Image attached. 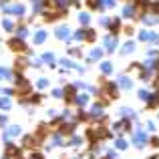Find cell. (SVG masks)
<instances>
[{"label":"cell","instance_id":"obj_35","mask_svg":"<svg viewBox=\"0 0 159 159\" xmlns=\"http://www.w3.org/2000/svg\"><path fill=\"white\" fill-rule=\"evenodd\" d=\"M0 4H6V0H0Z\"/></svg>","mask_w":159,"mask_h":159},{"label":"cell","instance_id":"obj_6","mask_svg":"<svg viewBox=\"0 0 159 159\" xmlns=\"http://www.w3.org/2000/svg\"><path fill=\"white\" fill-rule=\"evenodd\" d=\"M26 66H28V58H24V57H18V58H16V61H14V69H16V73H22V70L24 69H26Z\"/></svg>","mask_w":159,"mask_h":159},{"label":"cell","instance_id":"obj_3","mask_svg":"<svg viewBox=\"0 0 159 159\" xmlns=\"http://www.w3.org/2000/svg\"><path fill=\"white\" fill-rule=\"evenodd\" d=\"M115 48H117V36L107 34L105 36V51L107 52H115Z\"/></svg>","mask_w":159,"mask_h":159},{"label":"cell","instance_id":"obj_17","mask_svg":"<svg viewBox=\"0 0 159 159\" xmlns=\"http://www.w3.org/2000/svg\"><path fill=\"white\" fill-rule=\"evenodd\" d=\"M123 16H125V18H133V16H135V8H133V6H125Z\"/></svg>","mask_w":159,"mask_h":159},{"label":"cell","instance_id":"obj_10","mask_svg":"<svg viewBox=\"0 0 159 159\" xmlns=\"http://www.w3.org/2000/svg\"><path fill=\"white\" fill-rule=\"evenodd\" d=\"M44 40H47V32H44V30H39L34 34V44H43Z\"/></svg>","mask_w":159,"mask_h":159},{"label":"cell","instance_id":"obj_32","mask_svg":"<svg viewBox=\"0 0 159 159\" xmlns=\"http://www.w3.org/2000/svg\"><path fill=\"white\" fill-rule=\"evenodd\" d=\"M52 95H54V97H62V91H61V89H54Z\"/></svg>","mask_w":159,"mask_h":159},{"label":"cell","instance_id":"obj_13","mask_svg":"<svg viewBox=\"0 0 159 159\" xmlns=\"http://www.w3.org/2000/svg\"><path fill=\"white\" fill-rule=\"evenodd\" d=\"M109 26H111L113 34H117V30L121 28V22H119V18H113V20H109Z\"/></svg>","mask_w":159,"mask_h":159},{"label":"cell","instance_id":"obj_27","mask_svg":"<svg viewBox=\"0 0 159 159\" xmlns=\"http://www.w3.org/2000/svg\"><path fill=\"white\" fill-rule=\"evenodd\" d=\"M87 4H89L91 8H97L99 10V0H87Z\"/></svg>","mask_w":159,"mask_h":159},{"label":"cell","instance_id":"obj_22","mask_svg":"<svg viewBox=\"0 0 159 159\" xmlns=\"http://www.w3.org/2000/svg\"><path fill=\"white\" fill-rule=\"evenodd\" d=\"M133 48H135V44H133V43H125V47H123V51H121V52L129 54V52H133Z\"/></svg>","mask_w":159,"mask_h":159},{"label":"cell","instance_id":"obj_18","mask_svg":"<svg viewBox=\"0 0 159 159\" xmlns=\"http://www.w3.org/2000/svg\"><path fill=\"white\" fill-rule=\"evenodd\" d=\"M119 85L123 87V89H131V87H133V83L129 81L127 77H121V79H119Z\"/></svg>","mask_w":159,"mask_h":159},{"label":"cell","instance_id":"obj_28","mask_svg":"<svg viewBox=\"0 0 159 159\" xmlns=\"http://www.w3.org/2000/svg\"><path fill=\"white\" fill-rule=\"evenodd\" d=\"M121 113H123V117H135V113L129 111V109H121Z\"/></svg>","mask_w":159,"mask_h":159},{"label":"cell","instance_id":"obj_30","mask_svg":"<svg viewBox=\"0 0 159 159\" xmlns=\"http://www.w3.org/2000/svg\"><path fill=\"white\" fill-rule=\"evenodd\" d=\"M6 123H8V117L6 115H0V127H4Z\"/></svg>","mask_w":159,"mask_h":159},{"label":"cell","instance_id":"obj_8","mask_svg":"<svg viewBox=\"0 0 159 159\" xmlns=\"http://www.w3.org/2000/svg\"><path fill=\"white\" fill-rule=\"evenodd\" d=\"M75 97H77V91H75V87H66V89H65V101H66V103H73Z\"/></svg>","mask_w":159,"mask_h":159},{"label":"cell","instance_id":"obj_31","mask_svg":"<svg viewBox=\"0 0 159 159\" xmlns=\"http://www.w3.org/2000/svg\"><path fill=\"white\" fill-rule=\"evenodd\" d=\"M117 147H119V149H125V147H127V143H125L123 139H117Z\"/></svg>","mask_w":159,"mask_h":159},{"label":"cell","instance_id":"obj_20","mask_svg":"<svg viewBox=\"0 0 159 159\" xmlns=\"http://www.w3.org/2000/svg\"><path fill=\"white\" fill-rule=\"evenodd\" d=\"M103 57V51L101 48H95L93 52H91V57H89V61H99V58Z\"/></svg>","mask_w":159,"mask_h":159},{"label":"cell","instance_id":"obj_21","mask_svg":"<svg viewBox=\"0 0 159 159\" xmlns=\"http://www.w3.org/2000/svg\"><path fill=\"white\" fill-rule=\"evenodd\" d=\"M43 58H44V62H48L51 66H54V54H52V52H44Z\"/></svg>","mask_w":159,"mask_h":159},{"label":"cell","instance_id":"obj_14","mask_svg":"<svg viewBox=\"0 0 159 159\" xmlns=\"http://www.w3.org/2000/svg\"><path fill=\"white\" fill-rule=\"evenodd\" d=\"M0 79H4V81H10L12 79V73L8 69H4V66H0Z\"/></svg>","mask_w":159,"mask_h":159},{"label":"cell","instance_id":"obj_24","mask_svg":"<svg viewBox=\"0 0 159 159\" xmlns=\"http://www.w3.org/2000/svg\"><path fill=\"white\" fill-rule=\"evenodd\" d=\"M28 101H30V103H32V105H39V103H40V101H43V95H32V97H30V99H28Z\"/></svg>","mask_w":159,"mask_h":159},{"label":"cell","instance_id":"obj_15","mask_svg":"<svg viewBox=\"0 0 159 159\" xmlns=\"http://www.w3.org/2000/svg\"><path fill=\"white\" fill-rule=\"evenodd\" d=\"M16 36H18V39H26V36H28V30H26V26H18V28H16Z\"/></svg>","mask_w":159,"mask_h":159},{"label":"cell","instance_id":"obj_4","mask_svg":"<svg viewBox=\"0 0 159 159\" xmlns=\"http://www.w3.org/2000/svg\"><path fill=\"white\" fill-rule=\"evenodd\" d=\"M20 131H22V129H20L18 125H10V127L6 129V133L2 135V137H4V141H8L10 137H16V135H20Z\"/></svg>","mask_w":159,"mask_h":159},{"label":"cell","instance_id":"obj_26","mask_svg":"<svg viewBox=\"0 0 159 159\" xmlns=\"http://www.w3.org/2000/svg\"><path fill=\"white\" fill-rule=\"evenodd\" d=\"M85 34H87V30H83V28H81V30L75 32V39H77V40H85Z\"/></svg>","mask_w":159,"mask_h":159},{"label":"cell","instance_id":"obj_25","mask_svg":"<svg viewBox=\"0 0 159 159\" xmlns=\"http://www.w3.org/2000/svg\"><path fill=\"white\" fill-rule=\"evenodd\" d=\"M36 87H39V89H47L48 81H47V79H39V81H36Z\"/></svg>","mask_w":159,"mask_h":159},{"label":"cell","instance_id":"obj_23","mask_svg":"<svg viewBox=\"0 0 159 159\" xmlns=\"http://www.w3.org/2000/svg\"><path fill=\"white\" fill-rule=\"evenodd\" d=\"M101 70H103L105 75H109V73L113 70V65H111V62H103V65H101Z\"/></svg>","mask_w":159,"mask_h":159},{"label":"cell","instance_id":"obj_1","mask_svg":"<svg viewBox=\"0 0 159 159\" xmlns=\"http://www.w3.org/2000/svg\"><path fill=\"white\" fill-rule=\"evenodd\" d=\"M6 47L10 48V51H14V52H28V48H26V44H24V40L18 39V36H12V39H8Z\"/></svg>","mask_w":159,"mask_h":159},{"label":"cell","instance_id":"obj_9","mask_svg":"<svg viewBox=\"0 0 159 159\" xmlns=\"http://www.w3.org/2000/svg\"><path fill=\"white\" fill-rule=\"evenodd\" d=\"M0 24H2V28L6 32H12V30H14V22H12L10 18H2V22H0Z\"/></svg>","mask_w":159,"mask_h":159},{"label":"cell","instance_id":"obj_12","mask_svg":"<svg viewBox=\"0 0 159 159\" xmlns=\"http://www.w3.org/2000/svg\"><path fill=\"white\" fill-rule=\"evenodd\" d=\"M10 107H12L10 99H8V97H0V109H2V111H8Z\"/></svg>","mask_w":159,"mask_h":159},{"label":"cell","instance_id":"obj_19","mask_svg":"<svg viewBox=\"0 0 159 159\" xmlns=\"http://www.w3.org/2000/svg\"><path fill=\"white\" fill-rule=\"evenodd\" d=\"M133 141H135L137 145H143V143H145V135H143L141 131H137V133H135V137H133Z\"/></svg>","mask_w":159,"mask_h":159},{"label":"cell","instance_id":"obj_33","mask_svg":"<svg viewBox=\"0 0 159 159\" xmlns=\"http://www.w3.org/2000/svg\"><path fill=\"white\" fill-rule=\"evenodd\" d=\"M61 62H62V65H65V66H75V65H73V62H70V61H66V58H62V61H61Z\"/></svg>","mask_w":159,"mask_h":159},{"label":"cell","instance_id":"obj_16","mask_svg":"<svg viewBox=\"0 0 159 159\" xmlns=\"http://www.w3.org/2000/svg\"><path fill=\"white\" fill-rule=\"evenodd\" d=\"M89 20H91V16L87 14V12H81V14H79V22H81L83 26H87V24H89Z\"/></svg>","mask_w":159,"mask_h":159},{"label":"cell","instance_id":"obj_29","mask_svg":"<svg viewBox=\"0 0 159 159\" xmlns=\"http://www.w3.org/2000/svg\"><path fill=\"white\" fill-rule=\"evenodd\" d=\"M69 54H73V57H81V51H79V48H69Z\"/></svg>","mask_w":159,"mask_h":159},{"label":"cell","instance_id":"obj_34","mask_svg":"<svg viewBox=\"0 0 159 159\" xmlns=\"http://www.w3.org/2000/svg\"><path fill=\"white\" fill-rule=\"evenodd\" d=\"M30 159H44V157L40 155V153H32V155H30Z\"/></svg>","mask_w":159,"mask_h":159},{"label":"cell","instance_id":"obj_11","mask_svg":"<svg viewBox=\"0 0 159 159\" xmlns=\"http://www.w3.org/2000/svg\"><path fill=\"white\" fill-rule=\"evenodd\" d=\"M75 103H77L79 107H85L87 103H89V97H87V95H77V97H75Z\"/></svg>","mask_w":159,"mask_h":159},{"label":"cell","instance_id":"obj_36","mask_svg":"<svg viewBox=\"0 0 159 159\" xmlns=\"http://www.w3.org/2000/svg\"><path fill=\"white\" fill-rule=\"evenodd\" d=\"M4 159H8V157H6V155H4Z\"/></svg>","mask_w":159,"mask_h":159},{"label":"cell","instance_id":"obj_2","mask_svg":"<svg viewBox=\"0 0 159 159\" xmlns=\"http://www.w3.org/2000/svg\"><path fill=\"white\" fill-rule=\"evenodd\" d=\"M30 91H32L30 83H28L26 79L22 77V75H16V93H18V97H22V95L30 93Z\"/></svg>","mask_w":159,"mask_h":159},{"label":"cell","instance_id":"obj_5","mask_svg":"<svg viewBox=\"0 0 159 159\" xmlns=\"http://www.w3.org/2000/svg\"><path fill=\"white\" fill-rule=\"evenodd\" d=\"M36 145H39V141H36L34 135H26V137L22 139V147H24V149H34Z\"/></svg>","mask_w":159,"mask_h":159},{"label":"cell","instance_id":"obj_7","mask_svg":"<svg viewBox=\"0 0 159 159\" xmlns=\"http://www.w3.org/2000/svg\"><path fill=\"white\" fill-rule=\"evenodd\" d=\"M57 39H61V40H65V39H69V34H70V30H69V26H58L57 28Z\"/></svg>","mask_w":159,"mask_h":159}]
</instances>
